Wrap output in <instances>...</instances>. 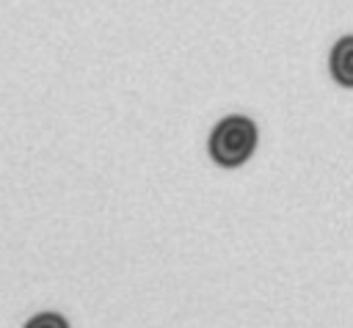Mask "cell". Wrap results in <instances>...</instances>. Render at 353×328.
<instances>
[{
    "instance_id": "6da1fadb",
    "label": "cell",
    "mask_w": 353,
    "mask_h": 328,
    "mask_svg": "<svg viewBox=\"0 0 353 328\" xmlns=\"http://www.w3.org/2000/svg\"><path fill=\"white\" fill-rule=\"evenodd\" d=\"M256 149V124L248 116H226L210 132V157L223 168L243 165Z\"/></svg>"
},
{
    "instance_id": "7a4b0ae2",
    "label": "cell",
    "mask_w": 353,
    "mask_h": 328,
    "mask_svg": "<svg viewBox=\"0 0 353 328\" xmlns=\"http://www.w3.org/2000/svg\"><path fill=\"white\" fill-rule=\"evenodd\" d=\"M328 69H331V77L339 85L353 88V33L350 36H342L334 44L331 58H328Z\"/></svg>"
},
{
    "instance_id": "3957f363",
    "label": "cell",
    "mask_w": 353,
    "mask_h": 328,
    "mask_svg": "<svg viewBox=\"0 0 353 328\" xmlns=\"http://www.w3.org/2000/svg\"><path fill=\"white\" fill-rule=\"evenodd\" d=\"M25 328H69L66 320L61 314H52V311H44V314H36L33 320H28Z\"/></svg>"
}]
</instances>
